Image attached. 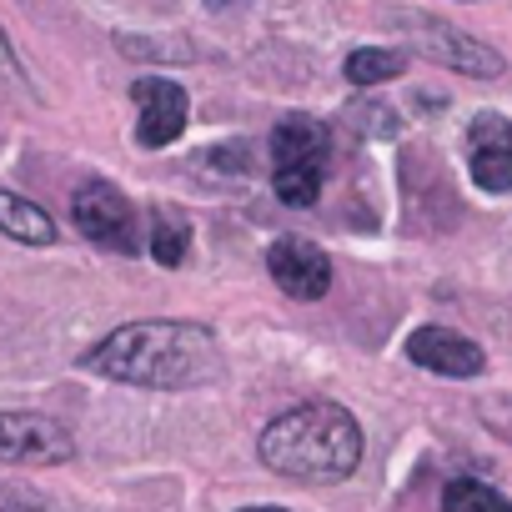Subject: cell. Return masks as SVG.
I'll list each match as a JSON object with an SVG mask.
<instances>
[{
    "mask_svg": "<svg viewBox=\"0 0 512 512\" xmlns=\"http://www.w3.org/2000/svg\"><path fill=\"white\" fill-rule=\"evenodd\" d=\"M81 367L121 387L191 392V387L221 382L226 357H221L216 332L201 322H126L111 337H101L81 357Z\"/></svg>",
    "mask_w": 512,
    "mask_h": 512,
    "instance_id": "cell-1",
    "label": "cell"
},
{
    "mask_svg": "<svg viewBox=\"0 0 512 512\" xmlns=\"http://www.w3.org/2000/svg\"><path fill=\"white\" fill-rule=\"evenodd\" d=\"M262 462L292 482H342L362 467V422L342 402H302L267 422Z\"/></svg>",
    "mask_w": 512,
    "mask_h": 512,
    "instance_id": "cell-2",
    "label": "cell"
},
{
    "mask_svg": "<svg viewBox=\"0 0 512 512\" xmlns=\"http://www.w3.org/2000/svg\"><path fill=\"white\" fill-rule=\"evenodd\" d=\"M332 166V136L312 116H282L272 131V181L287 206H312Z\"/></svg>",
    "mask_w": 512,
    "mask_h": 512,
    "instance_id": "cell-3",
    "label": "cell"
},
{
    "mask_svg": "<svg viewBox=\"0 0 512 512\" xmlns=\"http://www.w3.org/2000/svg\"><path fill=\"white\" fill-rule=\"evenodd\" d=\"M397 31L407 36V46H412L417 56H427V61L457 71V76H477V81L502 76V56H497L487 41H477V36H467V31L437 21V16L407 11V16H397Z\"/></svg>",
    "mask_w": 512,
    "mask_h": 512,
    "instance_id": "cell-4",
    "label": "cell"
},
{
    "mask_svg": "<svg viewBox=\"0 0 512 512\" xmlns=\"http://www.w3.org/2000/svg\"><path fill=\"white\" fill-rule=\"evenodd\" d=\"M71 216H76L81 236L96 241L101 251H121V256H131V251L141 246V241H136V206H131L111 181H101V176H91V181L76 186Z\"/></svg>",
    "mask_w": 512,
    "mask_h": 512,
    "instance_id": "cell-5",
    "label": "cell"
},
{
    "mask_svg": "<svg viewBox=\"0 0 512 512\" xmlns=\"http://www.w3.org/2000/svg\"><path fill=\"white\" fill-rule=\"evenodd\" d=\"M76 457V437L66 422L46 412H0V462H21V467H56Z\"/></svg>",
    "mask_w": 512,
    "mask_h": 512,
    "instance_id": "cell-6",
    "label": "cell"
},
{
    "mask_svg": "<svg viewBox=\"0 0 512 512\" xmlns=\"http://www.w3.org/2000/svg\"><path fill=\"white\" fill-rule=\"evenodd\" d=\"M267 272L292 302H322L332 292V256L307 236H277L267 246Z\"/></svg>",
    "mask_w": 512,
    "mask_h": 512,
    "instance_id": "cell-7",
    "label": "cell"
},
{
    "mask_svg": "<svg viewBox=\"0 0 512 512\" xmlns=\"http://www.w3.org/2000/svg\"><path fill=\"white\" fill-rule=\"evenodd\" d=\"M131 101H136V141L146 151H161L171 146L181 131H186V91L166 76H141L131 86Z\"/></svg>",
    "mask_w": 512,
    "mask_h": 512,
    "instance_id": "cell-8",
    "label": "cell"
},
{
    "mask_svg": "<svg viewBox=\"0 0 512 512\" xmlns=\"http://www.w3.org/2000/svg\"><path fill=\"white\" fill-rule=\"evenodd\" d=\"M467 171L487 196H507L512 191V121L497 111L472 116L467 126Z\"/></svg>",
    "mask_w": 512,
    "mask_h": 512,
    "instance_id": "cell-9",
    "label": "cell"
},
{
    "mask_svg": "<svg viewBox=\"0 0 512 512\" xmlns=\"http://www.w3.org/2000/svg\"><path fill=\"white\" fill-rule=\"evenodd\" d=\"M402 352H407L422 372L457 377V382H462V377H482V367H487V352H482L472 337L452 332V327H417Z\"/></svg>",
    "mask_w": 512,
    "mask_h": 512,
    "instance_id": "cell-10",
    "label": "cell"
},
{
    "mask_svg": "<svg viewBox=\"0 0 512 512\" xmlns=\"http://www.w3.org/2000/svg\"><path fill=\"white\" fill-rule=\"evenodd\" d=\"M0 236H11L21 246H51L56 241V221L36 201H26V196L0 186Z\"/></svg>",
    "mask_w": 512,
    "mask_h": 512,
    "instance_id": "cell-11",
    "label": "cell"
},
{
    "mask_svg": "<svg viewBox=\"0 0 512 512\" xmlns=\"http://www.w3.org/2000/svg\"><path fill=\"white\" fill-rule=\"evenodd\" d=\"M151 256L161 267H181L186 262V251H191V221L181 216V211H171V206H156L151 211Z\"/></svg>",
    "mask_w": 512,
    "mask_h": 512,
    "instance_id": "cell-12",
    "label": "cell"
},
{
    "mask_svg": "<svg viewBox=\"0 0 512 512\" xmlns=\"http://www.w3.org/2000/svg\"><path fill=\"white\" fill-rule=\"evenodd\" d=\"M347 81L352 86H382V81H397L407 71V56L402 51H382V46H362L347 56Z\"/></svg>",
    "mask_w": 512,
    "mask_h": 512,
    "instance_id": "cell-13",
    "label": "cell"
},
{
    "mask_svg": "<svg viewBox=\"0 0 512 512\" xmlns=\"http://www.w3.org/2000/svg\"><path fill=\"white\" fill-rule=\"evenodd\" d=\"M442 512H512V502L477 477H452L442 487Z\"/></svg>",
    "mask_w": 512,
    "mask_h": 512,
    "instance_id": "cell-14",
    "label": "cell"
},
{
    "mask_svg": "<svg viewBox=\"0 0 512 512\" xmlns=\"http://www.w3.org/2000/svg\"><path fill=\"white\" fill-rule=\"evenodd\" d=\"M0 101H31V81H26V71H21L6 31H0Z\"/></svg>",
    "mask_w": 512,
    "mask_h": 512,
    "instance_id": "cell-15",
    "label": "cell"
},
{
    "mask_svg": "<svg viewBox=\"0 0 512 512\" xmlns=\"http://www.w3.org/2000/svg\"><path fill=\"white\" fill-rule=\"evenodd\" d=\"M116 46L121 51H131V56H146V61H191V46H156V41H136V36H116Z\"/></svg>",
    "mask_w": 512,
    "mask_h": 512,
    "instance_id": "cell-16",
    "label": "cell"
},
{
    "mask_svg": "<svg viewBox=\"0 0 512 512\" xmlns=\"http://www.w3.org/2000/svg\"><path fill=\"white\" fill-rule=\"evenodd\" d=\"M201 166H221V171H251V156H246V146H216V151H206L201 156Z\"/></svg>",
    "mask_w": 512,
    "mask_h": 512,
    "instance_id": "cell-17",
    "label": "cell"
},
{
    "mask_svg": "<svg viewBox=\"0 0 512 512\" xmlns=\"http://www.w3.org/2000/svg\"><path fill=\"white\" fill-rule=\"evenodd\" d=\"M6 512H61V507H46V502H6Z\"/></svg>",
    "mask_w": 512,
    "mask_h": 512,
    "instance_id": "cell-18",
    "label": "cell"
},
{
    "mask_svg": "<svg viewBox=\"0 0 512 512\" xmlns=\"http://www.w3.org/2000/svg\"><path fill=\"white\" fill-rule=\"evenodd\" d=\"M211 11H231V6H246V0H206Z\"/></svg>",
    "mask_w": 512,
    "mask_h": 512,
    "instance_id": "cell-19",
    "label": "cell"
},
{
    "mask_svg": "<svg viewBox=\"0 0 512 512\" xmlns=\"http://www.w3.org/2000/svg\"><path fill=\"white\" fill-rule=\"evenodd\" d=\"M241 512H287V507H241Z\"/></svg>",
    "mask_w": 512,
    "mask_h": 512,
    "instance_id": "cell-20",
    "label": "cell"
}]
</instances>
